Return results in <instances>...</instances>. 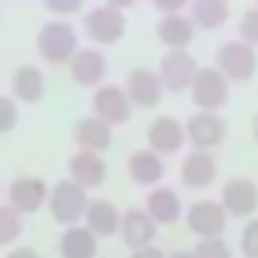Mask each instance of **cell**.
<instances>
[{
	"mask_svg": "<svg viewBox=\"0 0 258 258\" xmlns=\"http://www.w3.org/2000/svg\"><path fill=\"white\" fill-rule=\"evenodd\" d=\"M36 48L48 63H66L78 51V33L69 21H48L36 36Z\"/></svg>",
	"mask_w": 258,
	"mask_h": 258,
	"instance_id": "obj_1",
	"label": "cell"
},
{
	"mask_svg": "<svg viewBox=\"0 0 258 258\" xmlns=\"http://www.w3.org/2000/svg\"><path fill=\"white\" fill-rule=\"evenodd\" d=\"M192 102L201 111H210L216 114V108H222L228 102V78L216 69V66H207V69H198L192 81Z\"/></svg>",
	"mask_w": 258,
	"mask_h": 258,
	"instance_id": "obj_2",
	"label": "cell"
},
{
	"mask_svg": "<svg viewBox=\"0 0 258 258\" xmlns=\"http://www.w3.org/2000/svg\"><path fill=\"white\" fill-rule=\"evenodd\" d=\"M216 69L228 81H246V78H252L258 69L255 48L246 45V42H225L216 51Z\"/></svg>",
	"mask_w": 258,
	"mask_h": 258,
	"instance_id": "obj_3",
	"label": "cell"
},
{
	"mask_svg": "<svg viewBox=\"0 0 258 258\" xmlns=\"http://www.w3.org/2000/svg\"><path fill=\"white\" fill-rule=\"evenodd\" d=\"M51 216L63 225H75L84 213H87V189L72 183V180H60L54 189H51Z\"/></svg>",
	"mask_w": 258,
	"mask_h": 258,
	"instance_id": "obj_4",
	"label": "cell"
},
{
	"mask_svg": "<svg viewBox=\"0 0 258 258\" xmlns=\"http://www.w3.org/2000/svg\"><path fill=\"white\" fill-rule=\"evenodd\" d=\"M84 30H87V36H90L93 42H99V45H114V42H120L123 33H126V18H123V12H117V9H111V6H99V9H93V12L84 18Z\"/></svg>",
	"mask_w": 258,
	"mask_h": 258,
	"instance_id": "obj_5",
	"label": "cell"
},
{
	"mask_svg": "<svg viewBox=\"0 0 258 258\" xmlns=\"http://www.w3.org/2000/svg\"><path fill=\"white\" fill-rule=\"evenodd\" d=\"M93 117H99V120H105L108 126H114V123H126L129 114H132V102H129L126 90L123 87H117V84H105V87H99L96 93H93Z\"/></svg>",
	"mask_w": 258,
	"mask_h": 258,
	"instance_id": "obj_6",
	"label": "cell"
},
{
	"mask_svg": "<svg viewBox=\"0 0 258 258\" xmlns=\"http://www.w3.org/2000/svg\"><path fill=\"white\" fill-rule=\"evenodd\" d=\"M195 75H198V63H195V57H189L186 51H168L162 57V63H159L162 87L165 90H174V93L192 87Z\"/></svg>",
	"mask_w": 258,
	"mask_h": 258,
	"instance_id": "obj_7",
	"label": "cell"
},
{
	"mask_svg": "<svg viewBox=\"0 0 258 258\" xmlns=\"http://www.w3.org/2000/svg\"><path fill=\"white\" fill-rule=\"evenodd\" d=\"M183 126H186V138L195 144V150H207V147L222 144L225 141V132H228V123L219 114H210V111L192 114Z\"/></svg>",
	"mask_w": 258,
	"mask_h": 258,
	"instance_id": "obj_8",
	"label": "cell"
},
{
	"mask_svg": "<svg viewBox=\"0 0 258 258\" xmlns=\"http://www.w3.org/2000/svg\"><path fill=\"white\" fill-rule=\"evenodd\" d=\"M162 90H165L162 87V78L153 69H132L126 75V96H129L132 105L153 108V105H159Z\"/></svg>",
	"mask_w": 258,
	"mask_h": 258,
	"instance_id": "obj_9",
	"label": "cell"
},
{
	"mask_svg": "<svg viewBox=\"0 0 258 258\" xmlns=\"http://www.w3.org/2000/svg\"><path fill=\"white\" fill-rule=\"evenodd\" d=\"M186 225L195 234L204 237H219L225 231V207L219 201H195L186 213Z\"/></svg>",
	"mask_w": 258,
	"mask_h": 258,
	"instance_id": "obj_10",
	"label": "cell"
},
{
	"mask_svg": "<svg viewBox=\"0 0 258 258\" xmlns=\"http://www.w3.org/2000/svg\"><path fill=\"white\" fill-rule=\"evenodd\" d=\"M222 207L231 216H249L258 207V186L249 177H231L222 186Z\"/></svg>",
	"mask_w": 258,
	"mask_h": 258,
	"instance_id": "obj_11",
	"label": "cell"
},
{
	"mask_svg": "<svg viewBox=\"0 0 258 258\" xmlns=\"http://www.w3.org/2000/svg\"><path fill=\"white\" fill-rule=\"evenodd\" d=\"M183 138H186V126L177 120V117H156L150 129H147V141H150V150L153 153H177L183 147Z\"/></svg>",
	"mask_w": 258,
	"mask_h": 258,
	"instance_id": "obj_12",
	"label": "cell"
},
{
	"mask_svg": "<svg viewBox=\"0 0 258 258\" xmlns=\"http://www.w3.org/2000/svg\"><path fill=\"white\" fill-rule=\"evenodd\" d=\"M69 174H72V183H78V186H84V189H96V186L105 183L108 168H105V162H102L99 153L81 150V153H75V156L69 159Z\"/></svg>",
	"mask_w": 258,
	"mask_h": 258,
	"instance_id": "obj_13",
	"label": "cell"
},
{
	"mask_svg": "<svg viewBox=\"0 0 258 258\" xmlns=\"http://www.w3.org/2000/svg\"><path fill=\"white\" fill-rule=\"evenodd\" d=\"M120 234H123V243L132 249H144L153 243L156 237V222L150 219L147 210H126L123 213V222H120Z\"/></svg>",
	"mask_w": 258,
	"mask_h": 258,
	"instance_id": "obj_14",
	"label": "cell"
},
{
	"mask_svg": "<svg viewBox=\"0 0 258 258\" xmlns=\"http://www.w3.org/2000/svg\"><path fill=\"white\" fill-rule=\"evenodd\" d=\"M105 69H108L105 54L96 51V48H81V51H75V57L69 60V72H72L75 84H81V87L99 84V81L105 78Z\"/></svg>",
	"mask_w": 258,
	"mask_h": 258,
	"instance_id": "obj_15",
	"label": "cell"
},
{
	"mask_svg": "<svg viewBox=\"0 0 258 258\" xmlns=\"http://www.w3.org/2000/svg\"><path fill=\"white\" fill-rule=\"evenodd\" d=\"M45 201V183L39 177H18L9 186V207H15L18 213H33L39 210Z\"/></svg>",
	"mask_w": 258,
	"mask_h": 258,
	"instance_id": "obj_16",
	"label": "cell"
},
{
	"mask_svg": "<svg viewBox=\"0 0 258 258\" xmlns=\"http://www.w3.org/2000/svg\"><path fill=\"white\" fill-rule=\"evenodd\" d=\"M213 177H216V159L207 150H192L180 165V180L186 186H192V189H201V186L213 183Z\"/></svg>",
	"mask_w": 258,
	"mask_h": 258,
	"instance_id": "obj_17",
	"label": "cell"
},
{
	"mask_svg": "<svg viewBox=\"0 0 258 258\" xmlns=\"http://www.w3.org/2000/svg\"><path fill=\"white\" fill-rule=\"evenodd\" d=\"M156 33H159L162 45H168L171 51H183L192 42L195 24H192V18H183V15H165L156 24Z\"/></svg>",
	"mask_w": 258,
	"mask_h": 258,
	"instance_id": "obj_18",
	"label": "cell"
},
{
	"mask_svg": "<svg viewBox=\"0 0 258 258\" xmlns=\"http://www.w3.org/2000/svg\"><path fill=\"white\" fill-rule=\"evenodd\" d=\"M75 141H78V147L81 150H90V153H99V150H105L108 144H111V126L105 123V120H99V117H84V120H78L75 123Z\"/></svg>",
	"mask_w": 258,
	"mask_h": 258,
	"instance_id": "obj_19",
	"label": "cell"
},
{
	"mask_svg": "<svg viewBox=\"0 0 258 258\" xmlns=\"http://www.w3.org/2000/svg\"><path fill=\"white\" fill-rule=\"evenodd\" d=\"M87 228L96 234V237H111V234H117V228H120V222H123V216L114 210V204L111 201H93V204H87Z\"/></svg>",
	"mask_w": 258,
	"mask_h": 258,
	"instance_id": "obj_20",
	"label": "cell"
},
{
	"mask_svg": "<svg viewBox=\"0 0 258 258\" xmlns=\"http://www.w3.org/2000/svg\"><path fill=\"white\" fill-rule=\"evenodd\" d=\"M12 93L21 102H39L45 93V75L36 66H18L12 72Z\"/></svg>",
	"mask_w": 258,
	"mask_h": 258,
	"instance_id": "obj_21",
	"label": "cell"
},
{
	"mask_svg": "<svg viewBox=\"0 0 258 258\" xmlns=\"http://www.w3.org/2000/svg\"><path fill=\"white\" fill-rule=\"evenodd\" d=\"M147 213H150V219L159 225H168V222H174L177 216H180V195L174 192V189H168V186H159V189H153V192L147 195Z\"/></svg>",
	"mask_w": 258,
	"mask_h": 258,
	"instance_id": "obj_22",
	"label": "cell"
},
{
	"mask_svg": "<svg viewBox=\"0 0 258 258\" xmlns=\"http://www.w3.org/2000/svg\"><path fill=\"white\" fill-rule=\"evenodd\" d=\"M129 177L138 186H150L162 177V159L153 150H135L129 156Z\"/></svg>",
	"mask_w": 258,
	"mask_h": 258,
	"instance_id": "obj_23",
	"label": "cell"
},
{
	"mask_svg": "<svg viewBox=\"0 0 258 258\" xmlns=\"http://www.w3.org/2000/svg\"><path fill=\"white\" fill-rule=\"evenodd\" d=\"M96 255V234L90 228H66L60 237V258H93Z\"/></svg>",
	"mask_w": 258,
	"mask_h": 258,
	"instance_id": "obj_24",
	"label": "cell"
},
{
	"mask_svg": "<svg viewBox=\"0 0 258 258\" xmlns=\"http://www.w3.org/2000/svg\"><path fill=\"white\" fill-rule=\"evenodd\" d=\"M189 15H192V24L204 30H216L228 18V0H192Z\"/></svg>",
	"mask_w": 258,
	"mask_h": 258,
	"instance_id": "obj_25",
	"label": "cell"
},
{
	"mask_svg": "<svg viewBox=\"0 0 258 258\" xmlns=\"http://www.w3.org/2000/svg\"><path fill=\"white\" fill-rule=\"evenodd\" d=\"M21 234V213L9 204H0V246L12 243Z\"/></svg>",
	"mask_w": 258,
	"mask_h": 258,
	"instance_id": "obj_26",
	"label": "cell"
},
{
	"mask_svg": "<svg viewBox=\"0 0 258 258\" xmlns=\"http://www.w3.org/2000/svg\"><path fill=\"white\" fill-rule=\"evenodd\" d=\"M195 258H231V249L222 237H204L198 240V246L192 249Z\"/></svg>",
	"mask_w": 258,
	"mask_h": 258,
	"instance_id": "obj_27",
	"label": "cell"
},
{
	"mask_svg": "<svg viewBox=\"0 0 258 258\" xmlns=\"http://www.w3.org/2000/svg\"><path fill=\"white\" fill-rule=\"evenodd\" d=\"M240 42H246L252 48L258 45V6L243 12V18H240Z\"/></svg>",
	"mask_w": 258,
	"mask_h": 258,
	"instance_id": "obj_28",
	"label": "cell"
},
{
	"mask_svg": "<svg viewBox=\"0 0 258 258\" xmlns=\"http://www.w3.org/2000/svg\"><path fill=\"white\" fill-rule=\"evenodd\" d=\"M18 123V105L12 96H0V135L3 132H12Z\"/></svg>",
	"mask_w": 258,
	"mask_h": 258,
	"instance_id": "obj_29",
	"label": "cell"
},
{
	"mask_svg": "<svg viewBox=\"0 0 258 258\" xmlns=\"http://www.w3.org/2000/svg\"><path fill=\"white\" fill-rule=\"evenodd\" d=\"M240 252L246 258H258V219H252L240 234Z\"/></svg>",
	"mask_w": 258,
	"mask_h": 258,
	"instance_id": "obj_30",
	"label": "cell"
},
{
	"mask_svg": "<svg viewBox=\"0 0 258 258\" xmlns=\"http://www.w3.org/2000/svg\"><path fill=\"white\" fill-rule=\"evenodd\" d=\"M81 3H84V0H45V6H48L51 12H57V15H72V12H78Z\"/></svg>",
	"mask_w": 258,
	"mask_h": 258,
	"instance_id": "obj_31",
	"label": "cell"
},
{
	"mask_svg": "<svg viewBox=\"0 0 258 258\" xmlns=\"http://www.w3.org/2000/svg\"><path fill=\"white\" fill-rule=\"evenodd\" d=\"M183 3L186 0H153V6L165 15H177V9H183Z\"/></svg>",
	"mask_w": 258,
	"mask_h": 258,
	"instance_id": "obj_32",
	"label": "cell"
},
{
	"mask_svg": "<svg viewBox=\"0 0 258 258\" xmlns=\"http://www.w3.org/2000/svg\"><path fill=\"white\" fill-rule=\"evenodd\" d=\"M129 258H165V255H162V249H156V246H144V249H135Z\"/></svg>",
	"mask_w": 258,
	"mask_h": 258,
	"instance_id": "obj_33",
	"label": "cell"
},
{
	"mask_svg": "<svg viewBox=\"0 0 258 258\" xmlns=\"http://www.w3.org/2000/svg\"><path fill=\"white\" fill-rule=\"evenodd\" d=\"M6 258H39V255H36L33 249H12Z\"/></svg>",
	"mask_w": 258,
	"mask_h": 258,
	"instance_id": "obj_34",
	"label": "cell"
},
{
	"mask_svg": "<svg viewBox=\"0 0 258 258\" xmlns=\"http://www.w3.org/2000/svg\"><path fill=\"white\" fill-rule=\"evenodd\" d=\"M105 3H108L111 9H117V12H120V9H126V6H132L135 0H105Z\"/></svg>",
	"mask_w": 258,
	"mask_h": 258,
	"instance_id": "obj_35",
	"label": "cell"
},
{
	"mask_svg": "<svg viewBox=\"0 0 258 258\" xmlns=\"http://www.w3.org/2000/svg\"><path fill=\"white\" fill-rule=\"evenodd\" d=\"M168 258H195V255H192V252H171Z\"/></svg>",
	"mask_w": 258,
	"mask_h": 258,
	"instance_id": "obj_36",
	"label": "cell"
},
{
	"mask_svg": "<svg viewBox=\"0 0 258 258\" xmlns=\"http://www.w3.org/2000/svg\"><path fill=\"white\" fill-rule=\"evenodd\" d=\"M252 132H255V138H258V117H255V123H252Z\"/></svg>",
	"mask_w": 258,
	"mask_h": 258,
	"instance_id": "obj_37",
	"label": "cell"
},
{
	"mask_svg": "<svg viewBox=\"0 0 258 258\" xmlns=\"http://www.w3.org/2000/svg\"><path fill=\"white\" fill-rule=\"evenodd\" d=\"M255 3H258V0H255Z\"/></svg>",
	"mask_w": 258,
	"mask_h": 258,
	"instance_id": "obj_38",
	"label": "cell"
}]
</instances>
